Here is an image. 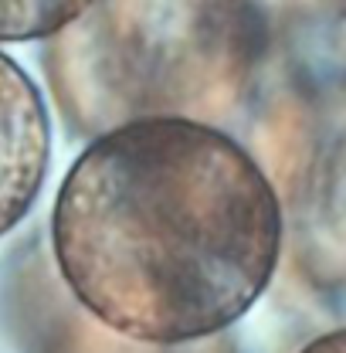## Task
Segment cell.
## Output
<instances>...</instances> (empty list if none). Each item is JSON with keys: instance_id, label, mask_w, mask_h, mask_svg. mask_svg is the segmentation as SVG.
<instances>
[{"instance_id": "1", "label": "cell", "mask_w": 346, "mask_h": 353, "mask_svg": "<svg viewBox=\"0 0 346 353\" xmlns=\"http://www.w3.org/2000/svg\"><path fill=\"white\" fill-rule=\"evenodd\" d=\"M51 245L65 285L105 330L180 347L255 306L282 259V211L227 132L150 119L95 136L72 163Z\"/></svg>"}, {"instance_id": "5", "label": "cell", "mask_w": 346, "mask_h": 353, "mask_svg": "<svg viewBox=\"0 0 346 353\" xmlns=\"http://www.w3.org/2000/svg\"><path fill=\"white\" fill-rule=\"evenodd\" d=\"M92 0H0V41H34L65 31Z\"/></svg>"}, {"instance_id": "6", "label": "cell", "mask_w": 346, "mask_h": 353, "mask_svg": "<svg viewBox=\"0 0 346 353\" xmlns=\"http://www.w3.org/2000/svg\"><path fill=\"white\" fill-rule=\"evenodd\" d=\"M299 353H346V326L343 330H333V333L316 336V340L305 343Z\"/></svg>"}, {"instance_id": "2", "label": "cell", "mask_w": 346, "mask_h": 353, "mask_svg": "<svg viewBox=\"0 0 346 353\" xmlns=\"http://www.w3.org/2000/svg\"><path fill=\"white\" fill-rule=\"evenodd\" d=\"M261 58L252 0H92L54 38L44 72L68 126L231 119Z\"/></svg>"}, {"instance_id": "4", "label": "cell", "mask_w": 346, "mask_h": 353, "mask_svg": "<svg viewBox=\"0 0 346 353\" xmlns=\"http://www.w3.org/2000/svg\"><path fill=\"white\" fill-rule=\"evenodd\" d=\"M51 126L38 85L0 51V234L24 218L48 174Z\"/></svg>"}, {"instance_id": "3", "label": "cell", "mask_w": 346, "mask_h": 353, "mask_svg": "<svg viewBox=\"0 0 346 353\" xmlns=\"http://www.w3.org/2000/svg\"><path fill=\"white\" fill-rule=\"evenodd\" d=\"M272 190L282 211V252L319 285H346V99L296 112Z\"/></svg>"}]
</instances>
